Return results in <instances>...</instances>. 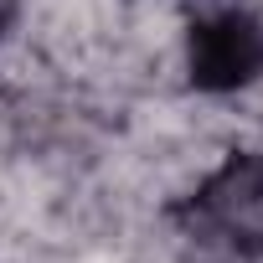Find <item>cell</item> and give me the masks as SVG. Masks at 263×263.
Listing matches in <instances>:
<instances>
[{
  "instance_id": "2",
  "label": "cell",
  "mask_w": 263,
  "mask_h": 263,
  "mask_svg": "<svg viewBox=\"0 0 263 263\" xmlns=\"http://www.w3.org/2000/svg\"><path fill=\"white\" fill-rule=\"evenodd\" d=\"M196 222L237 248L263 242V155L232 160L201 196H196Z\"/></svg>"
},
{
  "instance_id": "1",
  "label": "cell",
  "mask_w": 263,
  "mask_h": 263,
  "mask_svg": "<svg viewBox=\"0 0 263 263\" xmlns=\"http://www.w3.org/2000/svg\"><path fill=\"white\" fill-rule=\"evenodd\" d=\"M186 67L201 93H237L263 78V21L242 6H222L191 26Z\"/></svg>"
},
{
  "instance_id": "3",
  "label": "cell",
  "mask_w": 263,
  "mask_h": 263,
  "mask_svg": "<svg viewBox=\"0 0 263 263\" xmlns=\"http://www.w3.org/2000/svg\"><path fill=\"white\" fill-rule=\"evenodd\" d=\"M0 26H6V0H0Z\"/></svg>"
}]
</instances>
